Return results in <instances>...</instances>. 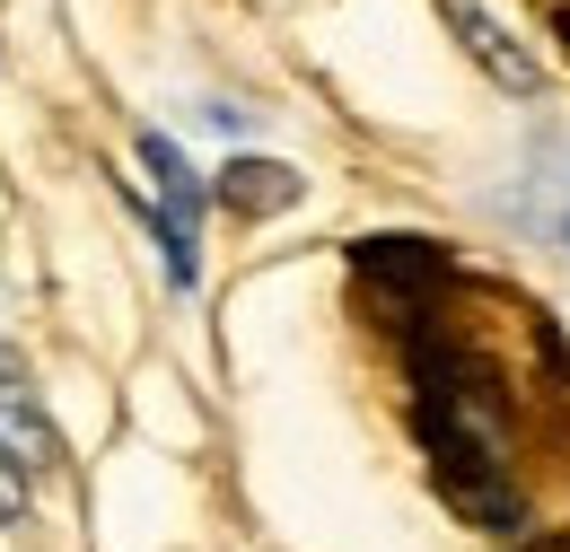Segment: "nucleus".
I'll return each instance as SVG.
<instances>
[{
    "instance_id": "f257e3e1",
    "label": "nucleus",
    "mask_w": 570,
    "mask_h": 552,
    "mask_svg": "<svg viewBox=\"0 0 570 552\" xmlns=\"http://www.w3.org/2000/svg\"><path fill=\"white\" fill-rule=\"evenodd\" d=\"M141 167H149V228L167 246V280L194 289V273H203V185L167 132H141Z\"/></svg>"
},
{
    "instance_id": "f03ea898",
    "label": "nucleus",
    "mask_w": 570,
    "mask_h": 552,
    "mask_svg": "<svg viewBox=\"0 0 570 552\" xmlns=\"http://www.w3.org/2000/svg\"><path fill=\"white\" fill-rule=\"evenodd\" d=\"M439 18H448V36L465 45V62L483 70L492 88H509V97H535V79H544V70H535V53H527V45L500 27L483 0H439Z\"/></svg>"
},
{
    "instance_id": "7ed1b4c3",
    "label": "nucleus",
    "mask_w": 570,
    "mask_h": 552,
    "mask_svg": "<svg viewBox=\"0 0 570 552\" xmlns=\"http://www.w3.org/2000/svg\"><path fill=\"white\" fill-rule=\"evenodd\" d=\"M0 447H9V456H53L45 404H36V386L18 377V359H9V351H0Z\"/></svg>"
},
{
    "instance_id": "20e7f679",
    "label": "nucleus",
    "mask_w": 570,
    "mask_h": 552,
    "mask_svg": "<svg viewBox=\"0 0 570 552\" xmlns=\"http://www.w3.org/2000/svg\"><path fill=\"white\" fill-rule=\"evenodd\" d=\"M219 194H228L237 210H273V203L298 194V176H289V167H264V158H237V167L219 176Z\"/></svg>"
},
{
    "instance_id": "39448f33",
    "label": "nucleus",
    "mask_w": 570,
    "mask_h": 552,
    "mask_svg": "<svg viewBox=\"0 0 570 552\" xmlns=\"http://www.w3.org/2000/svg\"><path fill=\"white\" fill-rule=\"evenodd\" d=\"M18 509H27V465L0 447V526H18Z\"/></svg>"
},
{
    "instance_id": "423d86ee",
    "label": "nucleus",
    "mask_w": 570,
    "mask_h": 552,
    "mask_svg": "<svg viewBox=\"0 0 570 552\" xmlns=\"http://www.w3.org/2000/svg\"><path fill=\"white\" fill-rule=\"evenodd\" d=\"M553 228H562V246H570V210H562V219H553Z\"/></svg>"
}]
</instances>
